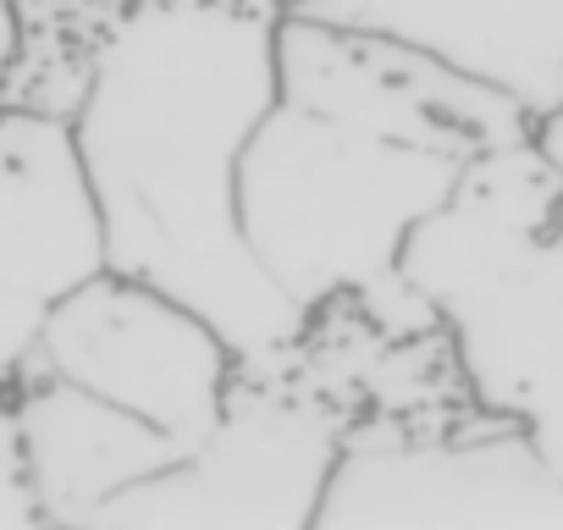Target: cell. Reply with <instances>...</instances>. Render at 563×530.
Segmentation results:
<instances>
[{
    "instance_id": "cell-1",
    "label": "cell",
    "mask_w": 563,
    "mask_h": 530,
    "mask_svg": "<svg viewBox=\"0 0 563 530\" xmlns=\"http://www.w3.org/2000/svg\"><path fill=\"white\" fill-rule=\"evenodd\" d=\"M276 0H139L67 117L100 265L199 310L260 365L305 332L243 243L238 161L276 100Z\"/></svg>"
},
{
    "instance_id": "cell-2",
    "label": "cell",
    "mask_w": 563,
    "mask_h": 530,
    "mask_svg": "<svg viewBox=\"0 0 563 530\" xmlns=\"http://www.w3.org/2000/svg\"><path fill=\"white\" fill-rule=\"evenodd\" d=\"M398 272L437 310L481 409L563 475V166L536 144L470 155Z\"/></svg>"
},
{
    "instance_id": "cell-3",
    "label": "cell",
    "mask_w": 563,
    "mask_h": 530,
    "mask_svg": "<svg viewBox=\"0 0 563 530\" xmlns=\"http://www.w3.org/2000/svg\"><path fill=\"white\" fill-rule=\"evenodd\" d=\"M459 172V155L393 144L276 95L238 161L243 243L305 316L354 299L382 332L415 338L442 321L398 272V254Z\"/></svg>"
},
{
    "instance_id": "cell-4",
    "label": "cell",
    "mask_w": 563,
    "mask_h": 530,
    "mask_svg": "<svg viewBox=\"0 0 563 530\" xmlns=\"http://www.w3.org/2000/svg\"><path fill=\"white\" fill-rule=\"evenodd\" d=\"M316 530H563V475L492 409L360 415Z\"/></svg>"
},
{
    "instance_id": "cell-5",
    "label": "cell",
    "mask_w": 563,
    "mask_h": 530,
    "mask_svg": "<svg viewBox=\"0 0 563 530\" xmlns=\"http://www.w3.org/2000/svg\"><path fill=\"white\" fill-rule=\"evenodd\" d=\"M349 420L305 382L238 365L210 437L106 497L84 530H316Z\"/></svg>"
},
{
    "instance_id": "cell-6",
    "label": "cell",
    "mask_w": 563,
    "mask_h": 530,
    "mask_svg": "<svg viewBox=\"0 0 563 530\" xmlns=\"http://www.w3.org/2000/svg\"><path fill=\"white\" fill-rule=\"evenodd\" d=\"M29 354L183 448L210 437L238 382L232 343L199 310L111 265L73 283L45 310Z\"/></svg>"
},
{
    "instance_id": "cell-7",
    "label": "cell",
    "mask_w": 563,
    "mask_h": 530,
    "mask_svg": "<svg viewBox=\"0 0 563 530\" xmlns=\"http://www.w3.org/2000/svg\"><path fill=\"white\" fill-rule=\"evenodd\" d=\"M276 95L360 133L459 161L536 139V117L503 89L409 40L310 12L276 18Z\"/></svg>"
},
{
    "instance_id": "cell-8",
    "label": "cell",
    "mask_w": 563,
    "mask_h": 530,
    "mask_svg": "<svg viewBox=\"0 0 563 530\" xmlns=\"http://www.w3.org/2000/svg\"><path fill=\"white\" fill-rule=\"evenodd\" d=\"M100 272V221L62 117L0 106V371H12L45 310Z\"/></svg>"
},
{
    "instance_id": "cell-9",
    "label": "cell",
    "mask_w": 563,
    "mask_h": 530,
    "mask_svg": "<svg viewBox=\"0 0 563 530\" xmlns=\"http://www.w3.org/2000/svg\"><path fill=\"white\" fill-rule=\"evenodd\" d=\"M12 404H18L23 475H29L40 525L84 530L106 497L150 481L155 470L188 453L150 420L95 398L89 387L56 376L34 354L12 365Z\"/></svg>"
},
{
    "instance_id": "cell-10",
    "label": "cell",
    "mask_w": 563,
    "mask_h": 530,
    "mask_svg": "<svg viewBox=\"0 0 563 530\" xmlns=\"http://www.w3.org/2000/svg\"><path fill=\"white\" fill-rule=\"evenodd\" d=\"M288 12L409 40L536 122L563 106V0H299Z\"/></svg>"
},
{
    "instance_id": "cell-11",
    "label": "cell",
    "mask_w": 563,
    "mask_h": 530,
    "mask_svg": "<svg viewBox=\"0 0 563 530\" xmlns=\"http://www.w3.org/2000/svg\"><path fill=\"white\" fill-rule=\"evenodd\" d=\"M139 0H18V62L0 106L73 117L89 67Z\"/></svg>"
},
{
    "instance_id": "cell-12",
    "label": "cell",
    "mask_w": 563,
    "mask_h": 530,
    "mask_svg": "<svg viewBox=\"0 0 563 530\" xmlns=\"http://www.w3.org/2000/svg\"><path fill=\"white\" fill-rule=\"evenodd\" d=\"M40 508L23 475V442H18V404H12V371H0V530H34Z\"/></svg>"
},
{
    "instance_id": "cell-13",
    "label": "cell",
    "mask_w": 563,
    "mask_h": 530,
    "mask_svg": "<svg viewBox=\"0 0 563 530\" xmlns=\"http://www.w3.org/2000/svg\"><path fill=\"white\" fill-rule=\"evenodd\" d=\"M12 62H18V0H0V95H7Z\"/></svg>"
},
{
    "instance_id": "cell-14",
    "label": "cell",
    "mask_w": 563,
    "mask_h": 530,
    "mask_svg": "<svg viewBox=\"0 0 563 530\" xmlns=\"http://www.w3.org/2000/svg\"><path fill=\"white\" fill-rule=\"evenodd\" d=\"M536 144H541V150H547V155L563 166V106H558L547 122H536Z\"/></svg>"
},
{
    "instance_id": "cell-15",
    "label": "cell",
    "mask_w": 563,
    "mask_h": 530,
    "mask_svg": "<svg viewBox=\"0 0 563 530\" xmlns=\"http://www.w3.org/2000/svg\"><path fill=\"white\" fill-rule=\"evenodd\" d=\"M276 7H282V12H288V7H299V0H276Z\"/></svg>"
}]
</instances>
